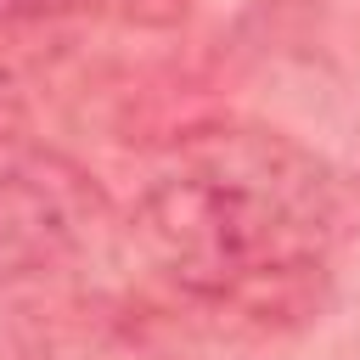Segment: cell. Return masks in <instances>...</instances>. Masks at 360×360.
I'll return each instance as SVG.
<instances>
[{"instance_id": "obj_1", "label": "cell", "mask_w": 360, "mask_h": 360, "mask_svg": "<svg viewBox=\"0 0 360 360\" xmlns=\"http://www.w3.org/2000/svg\"><path fill=\"white\" fill-rule=\"evenodd\" d=\"M135 253L191 304L309 315L332 253L360 231V180L264 124H197L129 202Z\"/></svg>"}, {"instance_id": "obj_3", "label": "cell", "mask_w": 360, "mask_h": 360, "mask_svg": "<svg viewBox=\"0 0 360 360\" xmlns=\"http://www.w3.org/2000/svg\"><path fill=\"white\" fill-rule=\"evenodd\" d=\"M186 0H0V28H28V22H62V17H174Z\"/></svg>"}, {"instance_id": "obj_4", "label": "cell", "mask_w": 360, "mask_h": 360, "mask_svg": "<svg viewBox=\"0 0 360 360\" xmlns=\"http://www.w3.org/2000/svg\"><path fill=\"white\" fill-rule=\"evenodd\" d=\"M11 135H22V101H17V90H11L6 68H0V141H11Z\"/></svg>"}, {"instance_id": "obj_2", "label": "cell", "mask_w": 360, "mask_h": 360, "mask_svg": "<svg viewBox=\"0 0 360 360\" xmlns=\"http://www.w3.org/2000/svg\"><path fill=\"white\" fill-rule=\"evenodd\" d=\"M112 236V202L73 158L11 135L0 141V304L79 281Z\"/></svg>"}]
</instances>
